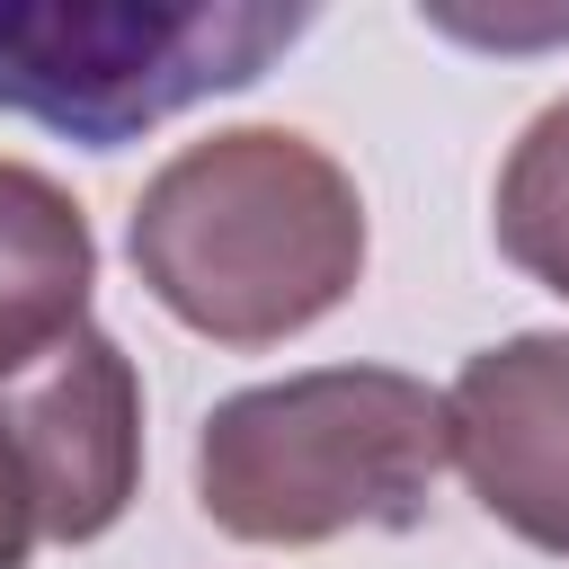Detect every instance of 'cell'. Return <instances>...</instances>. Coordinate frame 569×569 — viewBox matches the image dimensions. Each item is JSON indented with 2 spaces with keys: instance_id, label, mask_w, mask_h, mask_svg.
Here are the masks:
<instances>
[{
  "instance_id": "6da1fadb",
  "label": "cell",
  "mask_w": 569,
  "mask_h": 569,
  "mask_svg": "<svg viewBox=\"0 0 569 569\" xmlns=\"http://www.w3.org/2000/svg\"><path fill=\"white\" fill-rule=\"evenodd\" d=\"M142 293L213 347H284L365 284V196L293 124L169 151L124 222Z\"/></svg>"
},
{
  "instance_id": "7a4b0ae2",
  "label": "cell",
  "mask_w": 569,
  "mask_h": 569,
  "mask_svg": "<svg viewBox=\"0 0 569 569\" xmlns=\"http://www.w3.org/2000/svg\"><path fill=\"white\" fill-rule=\"evenodd\" d=\"M453 462L445 391L400 365H311L249 382L196 427V507L258 551L409 533Z\"/></svg>"
},
{
  "instance_id": "3957f363",
  "label": "cell",
  "mask_w": 569,
  "mask_h": 569,
  "mask_svg": "<svg viewBox=\"0 0 569 569\" xmlns=\"http://www.w3.org/2000/svg\"><path fill=\"white\" fill-rule=\"evenodd\" d=\"M302 36L311 9L276 0H0V107L80 151H124L267 80Z\"/></svg>"
},
{
  "instance_id": "277c9868",
  "label": "cell",
  "mask_w": 569,
  "mask_h": 569,
  "mask_svg": "<svg viewBox=\"0 0 569 569\" xmlns=\"http://www.w3.org/2000/svg\"><path fill=\"white\" fill-rule=\"evenodd\" d=\"M0 427L27 453L44 542H98L142 489V373L107 329H80L0 391Z\"/></svg>"
},
{
  "instance_id": "5b68a950",
  "label": "cell",
  "mask_w": 569,
  "mask_h": 569,
  "mask_svg": "<svg viewBox=\"0 0 569 569\" xmlns=\"http://www.w3.org/2000/svg\"><path fill=\"white\" fill-rule=\"evenodd\" d=\"M445 418L471 498L516 542L569 560V329H516L480 347L453 373Z\"/></svg>"
},
{
  "instance_id": "8992f818",
  "label": "cell",
  "mask_w": 569,
  "mask_h": 569,
  "mask_svg": "<svg viewBox=\"0 0 569 569\" xmlns=\"http://www.w3.org/2000/svg\"><path fill=\"white\" fill-rule=\"evenodd\" d=\"M89 293L98 231L80 196L36 160H0V391L89 329Z\"/></svg>"
},
{
  "instance_id": "52a82bcc",
  "label": "cell",
  "mask_w": 569,
  "mask_h": 569,
  "mask_svg": "<svg viewBox=\"0 0 569 569\" xmlns=\"http://www.w3.org/2000/svg\"><path fill=\"white\" fill-rule=\"evenodd\" d=\"M489 222H498L507 267H525L542 293L569 302V98H551V107L507 142Z\"/></svg>"
},
{
  "instance_id": "ba28073f",
  "label": "cell",
  "mask_w": 569,
  "mask_h": 569,
  "mask_svg": "<svg viewBox=\"0 0 569 569\" xmlns=\"http://www.w3.org/2000/svg\"><path fill=\"white\" fill-rule=\"evenodd\" d=\"M44 542V516H36V480H27V453L18 436L0 427V569H27V551Z\"/></svg>"
}]
</instances>
